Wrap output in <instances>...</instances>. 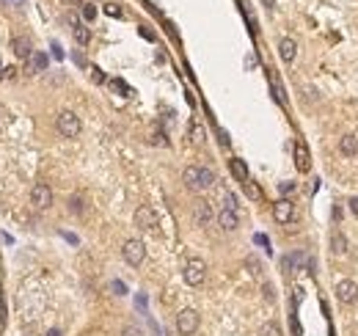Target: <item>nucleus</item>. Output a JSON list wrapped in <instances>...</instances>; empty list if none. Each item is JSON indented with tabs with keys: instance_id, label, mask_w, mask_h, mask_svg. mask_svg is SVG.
<instances>
[{
	"instance_id": "obj_25",
	"label": "nucleus",
	"mask_w": 358,
	"mask_h": 336,
	"mask_svg": "<svg viewBox=\"0 0 358 336\" xmlns=\"http://www.w3.org/2000/svg\"><path fill=\"white\" fill-rule=\"evenodd\" d=\"M223 209H234V212H237V198H234V193H226V196H223Z\"/></svg>"
},
{
	"instance_id": "obj_11",
	"label": "nucleus",
	"mask_w": 358,
	"mask_h": 336,
	"mask_svg": "<svg viewBox=\"0 0 358 336\" xmlns=\"http://www.w3.org/2000/svg\"><path fill=\"white\" fill-rule=\"evenodd\" d=\"M218 224H221V229H226V232H234L237 224H240V218H237L234 209H221V212H218Z\"/></svg>"
},
{
	"instance_id": "obj_33",
	"label": "nucleus",
	"mask_w": 358,
	"mask_h": 336,
	"mask_svg": "<svg viewBox=\"0 0 358 336\" xmlns=\"http://www.w3.org/2000/svg\"><path fill=\"white\" fill-rule=\"evenodd\" d=\"M113 292H116V295H124V292H127V287H124V284H121V281H113Z\"/></svg>"
},
{
	"instance_id": "obj_23",
	"label": "nucleus",
	"mask_w": 358,
	"mask_h": 336,
	"mask_svg": "<svg viewBox=\"0 0 358 336\" xmlns=\"http://www.w3.org/2000/svg\"><path fill=\"white\" fill-rule=\"evenodd\" d=\"M212 182H215V174L210 168H201V190L212 188Z\"/></svg>"
},
{
	"instance_id": "obj_19",
	"label": "nucleus",
	"mask_w": 358,
	"mask_h": 336,
	"mask_svg": "<svg viewBox=\"0 0 358 336\" xmlns=\"http://www.w3.org/2000/svg\"><path fill=\"white\" fill-rule=\"evenodd\" d=\"M72 33H75V42L77 44H88V39H91V31H88L85 25H80V22L72 28Z\"/></svg>"
},
{
	"instance_id": "obj_27",
	"label": "nucleus",
	"mask_w": 358,
	"mask_h": 336,
	"mask_svg": "<svg viewBox=\"0 0 358 336\" xmlns=\"http://www.w3.org/2000/svg\"><path fill=\"white\" fill-rule=\"evenodd\" d=\"M83 17L91 22V19H97V9L91 6V3H83Z\"/></svg>"
},
{
	"instance_id": "obj_20",
	"label": "nucleus",
	"mask_w": 358,
	"mask_h": 336,
	"mask_svg": "<svg viewBox=\"0 0 358 336\" xmlns=\"http://www.w3.org/2000/svg\"><path fill=\"white\" fill-rule=\"evenodd\" d=\"M270 88H273V96H276V102H281L287 105V94H284V86L276 80V75H270Z\"/></svg>"
},
{
	"instance_id": "obj_18",
	"label": "nucleus",
	"mask_w": 358,
	"mask_h": 336,
	"mask_svg": "<svg viewBox=\"0 0 358 336\" xmlns=\"http://www.w3.org/2000/svg\"><path fill=\"white\" fill-rule=\"evenodd\" d=\"M339 149L342 152H344V155H358V141L353 138V135H344V138H342V144H339Z\"/></svg>"
},
{
	"instance_id": "obj_21",
	"label": "nucleus",
	"mask_w": 358,
	"mask_h": 336,
	"mask_svg": "<svg viewBox=\"0 0 358 336\" xmlns=\"http://www.w3.org/2000/svg\"><path fill=\"white\" fill-rule=\"evenodd\" d=\"M31 69L33 72L47 69V55H44V52H33V55H31Z\"/></svg>"
},
{
	"instance_id": "obj_29",
	"label": "nucleus",
	"mask_w": 358,
	"mask_h": 336,
	"mask_svg": "<svg viewBox=\"0 0 358 336\" xmlns=\"http://www.w3.org/2000/svg\"><path fill=\"white\" fill-rule=\"evenodd\" d=\"M111 86L116 88V91H121V94H130V88L124 86V83H121V80H111Z\"/></svg>"
},
{
	"instance_id": "obj_10",
	"label": "nucleus",
	"mask_w": 358,
	"mask_h": 336,
	"mask_svg": "<svg viewBox=\"0 0 358 336\" xmlns=\"http://www.w3.org/2000/svg\"><path fill=\"white\" fill-rule=\"evenodd\" d=\"M356 295H358V289H356L353 281H339V287H336V298H339L342 303H353L356 301Z\"/></svg>"
},
{
	"instance_id": "obj_6",
	"label": "nucleus",
	"mask_w": 358,
	"mask_h": 336,
	"mask_svg": "<svg viewBox=\"0 0 358 336\" xmlns=\"http://www.w3.org/2000/svg\"><path fill=\"white\" fill-rule=\"evenodd\" d=\"M273 218L278 224H290L292 218H295V204H292L290 198H278L273 204Z\"/></svg>"
},
{
	"instance_id": "obj_24",
	"label": "nucleus",
	"mask_w": 358,
	"mask_h": 336,
	"mask_svg": "<svg viewBox=\"0 0 358 336\" xmlns=\"http://www.w3.org/2000/svg\"><path fill=\"white\" fill-rule=\"evenodd\" d=\"M262 336H281V328L276 322H264L262 325Z\"/></svg>"
},
{
	"instance_id": "obj_17",
	"label": "nucleus",
	"mask_w": 358,
	"mask_h": 336,
	"mask_svg": "<svg viewBox=\"0 0 358 336\" xmlns=\"http://www.w3.org/2000/svg\"><path fill=\"white\" fill-rule=\"evenodd\" d=\"M243 190H245V196L251 198V201H262V188L256 185V182H243Z\"/></svg>"
},
{
	"instance_id": "obj_28",
	"label": "nucleus",
	"mask_w": 358,
	"mask_h": 336,
	"mask_svg": "<svg viewBox=\"0 0 358 336\" xmlns=\"http://www.w3.org/2000/svg\"><path fill=\"white\" fill-rule=\"evenodd\" d=\"M278 190H281L284 196H290V193H295V182H281V185H278Z\"/></svg>"
},
{
	"instance_id": "obj_31",
	"label": "nucleus",
	"mask_w": 358,
	"mask_h": 336,
	"mask_svg": "<svg viewBox=\"0 0 358 336\" xmlns=\"http://www.w3.org/2000/svg\"><path fill=\"white\" fill-rule=\"evenodd\" d=\"M218 141H221V146H229V132H226V129H218Z\"/></svg>"
},
{
	"instance_id": "obj_4",
	"label": "nucleus",
	"mask_w": 358,
	"mask_h": 336,
	"mask_svg": "<svg viewBox=\"0 0 358 336\" xmlns=\"http://www.w3.org/2000/svg\"><path fill=\"white\" fill-rule=\"evenodd\" d=\"M177 328H179V334H182V336H190L198 328V311L182 309V311H179V317H177Z\"/></svg>"
},
{
	"instance_id": "obj_30",
	"label": "nucleus",
	"mask_w": 358,
	"mask_h": 336,
	"mask_svg": "<svg viewBox=\"0 0 358 336\" xmlns=\"http://www.w3.org/2000/svg\"><path fill=\"white\" fill-rule=\"evenodd\" d=\"M105 11H108L111 17H121V9H119V6H113V3H108V6H105Z\"/></svg>"
},
{
	"instance_id": "obj_1",
	"label": "nucleus",
	"mask_w": 358,
	"mask_h": 336,
	"mask_svg": "<svg viewBox=\"0 0 358 336\" xmlns=\"http://www.w3.org/2000/svg\"><path fill=\"white\" fill-rule=\"evenodd\" d=\"M55 127H58V132L64 135V138H75L77 132H80V119H77L72 111H64V113H58Z\"/></svg>"
},
{
	"instance_id": "obj_16",
	"label": "nucleus",
	"mask_w": 358,
	"mask_h": 336,
	"mask_svg": "<svg viewBox=\"0 0 358 336\" xmlns=\"http://www.w3.org/2000/svg\"><path fill=\"white\" fill-rule=\"evenodd\" d=\"M331 248H333V254H344L347 251V237L342 232H331Z\"/></svg>"
},
{
	"instance_id": "obj_2",
	"label": "nucleus",
	"mask_w": 358,
	"mask_h": 336,
	"mask_svg": "<svg viewBox=\"0 0 358 336\" xmlns=\"http://www.w3.org/2000/svg\"><path fill=\"white\" fill-rule=\"evenodd\" d=\"M207 276V265H204V259H188V265H185V281H188L190 287H198L201 281H204Z\"/></svg>"
},
{
	"instance_id": "obj_39",
	"label": "nucleus",
	"mask_w": 358,
	"mask_h": 336,
	"mask_svg": "<svg viewBox=\"0 0 358 336\" xmlns=\"http://www.w3.org/2000/svg\"><path fill=\"white\" fill-rule=\"evenodd\" d=\"M72 3H83V0H72Z\"/></svg>"
},
{
	"instance_id": "obj_12",
	"label": "nucleus",
	"mask_w": 358,
	"mask_h": 336,
	"mask_svg": "<svg viewBox=\"0 0 358 336\" xmlns=\"http://www.w3.org/2000/svg\"><path fill=\"white\" fill-rule=\"evenodd\" d=\"M193 215H196V221L201 226H207L210 221H212V207H210L207 201H201V198H198L196 204H193Z\"/></svg>"
},
{
	"instance_id": "obj_13",
	"label": "nucleus",
	"mask_w": 358,
	"mask_h": 336,
	"mask_svg": "<svg viewBox=\"0 0 358 336\" xmlns=\"http://www.w3.org/2000/svg\"><path fill=\"white\" fill-rule=\"evenodd\" d=\"M278 52H281V58L290 64V61H295V55H298V44H295V39H290V36H284L281 42H278Z\"/></svg>"
},
{
	"instance_id": "obj_22",
	"label": "nucleus",
	"mask_w": 358,
	"mask_h": 336,
	"mask_svg": "<svg viewBox=\"0 0 358 336\" xmlns=\"http://www.w3.org/2000/svg\"><path fill=\"white\" fill-rule=\"evenodd\" d=\"M190 141L193 144H204V127L198 121H190Z\"/></svg>"
},
{
	"instance_id": "obj_3",
	"label": "nucleus",
	"mask_w": 358,
	"mask_h": 336,
	"mask_svg": "<svg viewBox=\"0 0 358 336\" xmlns=\"http://www.w3.org/2000/svg\"><path fill=\"white\" fill-rule=\"evenodd\" d=\"M31 201H33L36 209H47L52 204V190L44 182H36L33 188H31Z\"/></svg>"
},
{
	"instance_id": "obj_8",
	"label": "nucleus",
	"mask_w": 358,
	"mask_h": 336,
	"mask_svg": "<svg viewBox=\"0 0 358 336\" xmlns=\"http://www.w3.org/2000/svg\"><path fill=\"white\" fill-rule=\"evenodd\" d=\"M11 50L17 58H31L33 55V42L28 39V36H14L11 39Z\"/></svg>"
},
{
	"instance_id": "obj_26",
	"label": "nucleus",
	"mask_w": 358,
	"mask_h": 336,
	"mask_svg": "<svg viewBox=\"0 0 358 336\" xmlns=\"http://www.w3.org/2000/svg\"><path fill=\"white\" fill-rule=\"evenodd\" d=\"M69 209H72V212H83V198H80V196H72V198H69Z\"/></svg>"
},
{
	"instance_id": "obj_34",
	"label": "nucleus",
	"mask_w": 358,
	"mask_h": 336,
	"mask_svg": "<svg viewBox=\"0 0 358 336\" xmlns=\"http://www.w3.org/2000/svg\"><path fill=\"white\" fill-rule=\"evenodd\" d=\"M91 80H94V83H105V75L99 69H91Z\"/></svg>"
},
{
	"instance_id": "obj_35",
	"label": "nucleus",
	"mask_w": 358,
	"mask_h": 336,
	"mask_svg": "<svg viewBox=\"0 0 358 336\" xmlns=\"http://www.w3.org/2000/svg\"><path fill=\"white\" fill-rule=\"evenodd\" d=\"M350 209H353V212L358 215V198H350Z\"/></svg>"
},
{
	"instance_id": "obj_14",
	"label": "nucleus",
	"mask_w": 358,
	"mask_h": 336,
	"mask_svg": "<svg viewBox=\"0 0 358 336\" xmlns=\"http://www.w3.org/2000/svg\"><path fill=\"white\" fill-rule=\"evenodd\" d=\"M182 179H185V185L193 190H201V168L198 165H188L185 168V174H182Z\"/></svg>"
},
{
	"instance_id": "obj_5",
	"label": "nucleus",
	"mask_w": 358,
	"mask_h": 336,
	"mask_svg": "<svg viewBox=\"0 0 358 336\" xmlns=\"http://www.w3.org/2000/svg\"><path fill=\"white\" fill-rule=\"evenodd\" d=\"M121 254H124V259H127L130 265H141L146 256V248H144V242L141 240H127L124 242V248H121Z\"/></svg>"
},
{
	"instance_id": "obj_37",
	"label": "nucleus",
	"mask_w": 358,
	"mask_h": 336,
	"mask_svg": "<svg viewBox=\"0 0 358 336\" xmlns=\"http://www.w3.org/2000/svg\"><path fill=\"white\" fill-rule=\"evenodd\" d=\"M273 3H276V0H264V6H267V9H273Z\"/></svg>"
},
{
	"instance_id": "obj_36",
	"label": "nucleus",
	"mask_w": 358,
	"mask_h": 336,
	"mask_svg": "<svg viewBox=\"0 0 358 336\" xmlns=\"http://www.w3.org/2000/svg\"><path fill=\"white\" fill-rule=\"evenodd\" d=\"M141 36H146V39H154V33L149 31V28H141Z\"/></svg>"
},
{
	"instance_id": "obj_9",
	"label": "nucleus",
	"mask_w": 358,
	"mask_h": 336,
	"mask_svg": "<svg viewBox=\"0 0 358 336\" xmlns=\"http://www.w3.org/2000/svg\"><path fill=\"white\" fill-rule=\"evenodd\" d=\"M295 165H298V171H303V174L311 168V155H309V149H306L303 141L295 144Z\"/></svg>"
},
{
	"instance_id": "obj_38",
	"label": "nucleus",
	"mask_w": 358,
	"mask_h": 336,
	"mask_svg": "<svg viewBox=\"0 0 358 336\" xmlns=\"http://www.w3.org/2000/svg\"><path fill=\"white\" fill-rule=\"evenodd\" d=\"M50 336H61V334H58V331H50Z\"/></svg>"
},
{
	"instance_id": "obj_32",
	"label": "nucleus",
	"mask_w": 358,
	"mask_h": 336,
	"mask_svg": "<svg viewBox=\"0 0 358 336\" xmlns=\"http://www.w3.org/2000/svg\"><path fill=\"white\" fill-rule=\"evenodd\" d=\"M121 336H141V331H138L135 325H127L124 331H121Z\"/></svg>"
},
{
	"instance_id": "obj_7",
	"label": "nucleus",
	"mask_w": 358,
	"mask_h": 336,
	"mask_svg": "<svg viewBox=\"0 0 358 336\" xmlns=\"http://www.w3.org/2000/svg\"><path fill=\"white\" fill-rule=\"evenodd\" d=\"M135 226H141V229H154L157 226V212H154L152 207H138L135 209Z\"/></svg>"
},
{
	"instance_id": "obj_15",
	"label": "nucleus",
	"mask_w": 358,
	"mask_h": 336,
	"mask_svg": "<svg viewBox=\"0 0 358 336\" xmlns=\"http://www.w3.org/2000/svg\"><path fill=\"white\" fill-rule=\"evenodd\" d=\"M231 174H234V176H237L240 182H248L251 179V176H248V168H245V163H243V160H240V157H234V160H231Z\"/></svg>"
}]
</instances>
